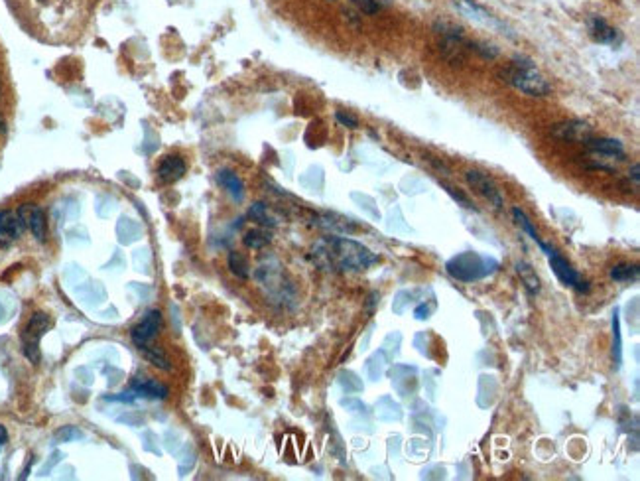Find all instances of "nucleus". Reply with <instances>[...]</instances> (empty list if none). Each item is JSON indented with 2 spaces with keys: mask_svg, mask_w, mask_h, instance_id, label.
<instances>
[{
  "mask_svg": "<svg viewBox=\"0 0 640 481\" xmlns=\"http://www.w3.org/2000/svg\"><path fill=\"white\" fill-rule=\"evenodd\" d=\"M6 440H8V432L4 426H0V446L6 444Z\"/></svg>",
  "mask_w": 640,
  "mask_h": 481,
  "instance_id": "obj_29",
  "label": "nucleus"
},
{
  "mask_svg": "<svg viewBox=\"0 0 640 481\" xmlns=\"http://www.w3.org/2000/svg\"><path fill=\"white\" fill-rule=\"evenodd\" d=\"M18 217L22 219V223L26 225V229H30L32 235L36 237L37 241H46V235H48V223H46V213L42 208H36L32 203L22 205L18 210Z\"/></svg>",
  "mask_w": 640,
  "mask_h": 481,
  "instance_id": "obj_9",
  "label": "nucleus"
},
{
  "mask_svg": "<svg viewBox=\"0 0 640 481\" xmlns=\"http://www.w3.org/2000/svg\"><path fill=\"white\" fill-rule=\"evenodd\" d=\"M130 393H133L136 398H154V400H164L166 396H168V389L164 387V385H160V382L154 381H146V382H138V385H134L133 389H130Z\"/></svg>",
  "mask_w": 640,
  "mask_h": 481,
  "instance_id": "obj_17",
  "label": "nucleus"
},
{
  "mask_svg": "<svg viewBox=\"0 0 640 481\" xmlns=\"http://www.w3.org/2000/svg\"><path fill=\"white\" fill-rule=\"evenodd\" d=\"M630 178H632V182L639 185L640 182V176H639V164H632V168H630Z\"/></svg>",
  "mask_w": 640,
  "mask_h": 481,
  "instance_id": "obj_28",
  "label": "nucleus"
},
{
  "mask_svg": "<svg viewBox=\"0 0 640 481\" xmlns=\"http://www.w3.org/2000/svg\"><path fill=\"white\" fill-rule=\"evenodd\" d=\"M272 241V237L270 233H266L262 229H253V231H249V233L244 235V239H242V243L246 245L249 248H264L268 243Z\"/></svg>",
  "mask_w": 640,
  "mask_h": 481,
  "instance_id": "obj_22",
  "label": "nucleus"
},
{
  "mask_svg": "<svg viewBox=\"0 0 640 481\" xmlns=\"http://www.w3.org/2000/svg\"><path fill=\"white\" fill-rule=\"evenodd\" d=\"M249 217L254 219L256 223H260V225H264V227H274L276 225V219L268 213V208H266L264 203H254L253 208L249 210Z\"/></svg>",
  "mask_w": 640,
  "mask_h": 481,
  "instance_id": "obj_24",
  "label": "nucleus"
},
{
  "mask_svg": "<svg viewBox=\"0 0 640 481\" xmlns=\"http://www.w3.org/2000/svg\"><path fill=\"white\" fill-rule=\"evenodd\" d=\"M548 259H550V267H552V271H554V274H556L559 282L566 284L569 288H573L575 292H581V294H587V292L591 290V288H589V282H587L580 272L575 271L559 253L554 251Z\"/></svg>",
  "mask_w": 640,
  "mask_h": 481,
  "instance_id": "obj_6",
  "label": "nucleus"
},
{
  "mask_svg": "<svg viewBox=\"0 0 640 481\" xmlns=\"http://www.w3.org/2000/svg\"><path fill=\"white\" fill-rule=\"evenodd\" d=\"M312 259L323 271L359 272L371 269L380 260V257L353 239L323 237L312 248Z\"/></svg>",
  "mask_w": 640,
  "mask_h": 481,
  "instance_id": "obj_1",
  "label": "nucleus"
},
{
  "mask_svg": "<svg viewBox=\"0 0 640 481\" xmlns=\"http://www.w3.org/2000/svg\"><path fill=\"white\" fill-rule=\"evenodd\" d=\"M364 14H375L378 10V2L376 0H353Z\"/></svg>",
  "mask_w": 640,
  "mask_h": 481,
  "instance_id": "obj_27",
  "label": "nucleus"
},
{
  "mask_svg": "<svg viewBox=\"0 0 640 481\" xmlns=\"http://www.w3.org/2000/svg\"><path fill=\"white\" fill-rule=\"evenodd\" d=\"M514 269H516V274L520 276V280L526 286V290H528L530 294H538V292H540V278H538L536 271L532 269L530 262L520 260V262H516Z\"/></svg>",
  "mask_w": 640,
  "mask_h": 481,
  "instance_id": "obj_18",
  "label": "nucleus"
},
{
  "mask_svg": "<svg viewBox=\"0 0 640 481\" xmlns=\"http://www.w3.org/2000/svg\"><path fill=\"white\" fill-rule=\"evenodd\" d=\"M37 6H49L51 4V0H34Z\"/></svg>",
  "mask_w": 640,
  "mask_h": 481,
  "instance_id": "obj_30",
  "label": "nucleus"
},
{
  "mask_svg": "<svg viewBox=\"0 0 640 481\" xmlns=\"http://www.w3.org/2000/svg\"><path fill=\"white\" fill-rule=\"evenodd\" d=\"M587 32L597 44H615L618 40V32L601 16H589Z\"/></svg>",
  "mask_w": 640,
  "mask_h": 481,
  "instance_id": "obj_13",
  "label": "nucleus"
},
{
  "mask_svg": "<svg viewBox=\"0 0 640 481\" xmlns=\"http://www.w3.org/2000/svg\"><path fill=\"white\" fill-rule=\"evenodd\" d=\"M554 136H557L559 140H568V142H587L593 136V130L585 123L571 121V123L557 124L554 128Z\"/></svg>",
  "mask_w": 640,
  "mask_h": 481,
  "instance_id": "obj_12",
  "label": "nucleus"
},
{
  "mask_svg": "<svg viewBox=\"0 0 640 481\" xmlns=\"http://www.w3.org/2000/svg\"><path fill=\"white\" fill-rule=\"evenodd\" d=\"M185 174V162L181 156H166L158 166V178L166 184H174L183 178Z\"/></svg>",
  "mask_w": 640,
  "mask_h": 481,
  "instance_id": "obj_14",
  "label": "nucleus"
},
{
  "mask_svg": "<svg viewBox=\"0 0 640 481\" xmlns=\"http://www.w3.org/2000/svg\"><path fill=\"white\" fill-rule=\"evenodd\" d=\"M51 328V318L44 312H34L30 321L24 326V330L20 333V341H22V353L30 359L34 365L40 363V341Z\"/></svg>",
  "mask_w": 640,
  "mask_h": 481,
  "instance_id": "obj_4",
  "label": "nucleus"
},
{
  "mask_svg": "<svg viewBox=\"0 0 640 481\" xmlns=\"http://www.w3.org/2000/svg\"><path fill=\"white\" fill-rule=\"evenodd\" d=\"M217 182L229 192V196L235 201H242V198H244V184H242V180L237 174L230 172V170H219Z\"/></svg>",
  "mask_w": 640,
  "mask_h": 481,
  "instance_id": "obj_16",
  "label": "nucleus"
},
{
  "mask_svg": "<svg viewBox=\"0 0 640 481\" xmlns=\"http://www.w3.org/2000/svg\"><path fill=\"white\" fill-rule=\"evenodd\" d=\"M138 349H140V353L144 355L146 361H150V363H152L154 367H158V369H162V371L171 369L169 361L166 359V355H164V353H162L160 349H156V347H148V346L138 347Z\"/></svg>",
  "mask_w": 640,
  "mask_h": 481,
  "instance_id": "obj_21",
  "label": "nucleus"
},
{
  "mask_svg": "<svg viewBox=\"0 0 640 481\" xmlns=\"http://www.w3.org/2000/svg\"><path fill=\"white\" fill-rule=\"evenodd\" d=\"M639 267L637 264H630V262H618L611 269V278L615 282H630V280H637L639 278Z\"/></svg>",
  "mask_w": 640,
  "mask_h": 481,
  "instance_id": "obj_19",
  "label": "nucleus"
},
{
  "mask_svg": "<svg viewBox=\"0 0 640 481\" xmlns=\"http://www.w3.org/2000/svg\"><path fill=\"white\" fill-rule=\"evenodd\" d=\"M441 185L446 187V192L449 194V196H451V198L455 199V201H460L463 208H467V210H475V205H473L471 199L467 198V196H463V194H460V192H455V189H453L451 185H447V184H441Z\"/></svg>",
  "mask_w": 640,
  "mask_h": 481,
  "instance_id": "obj_26",
  "label": "nucleus"
},
{
  "mask_svg": "<svg viewBox=\"0 0 640 481\" xmlns=\"http://www.w3.org/2000/svg\"><path fill=\"white\" fill-rule=\"evenodd\" d=\"M335 119H337L339 124H343V126H347V128H359V119L357 117H353L351 112L345 111H337L335 112Z\"/></svg>",
  "mask_w": 640,
  "mask_h": 481,
  "instance_id": "obj_25",
  "label": "nucleus"
},
{
  "mask_svg": "<svg viewBox=\"0 0 640 481\" xmlns=\"http://www.w3.org/2000/svg\"><path fill=\"white\" fill-rule=\"evenodd\" d=\"M453 4H455V8H457L465 18H469L475 24L485 26V28L496 30V32H500V34L512 36V34L508 32V26L505 24V22H500L496 16H493V14L489 12L487 8H483L481 4H477L475 0H453Z\"/></svg>",
  "mask_w": 640,
  "mask_h": 481,
  "instance_id": "obj_5",
  "label": "nucleus"
},
{
  "mask_svg": "<svg viewBox=\"0 0 640 481\" xmlns=\"http://www.w3.org/2000/svg\"><path fill=\"white\" fill-rule=\"evenodd\" d=\"M587 149L591 150L593 154H599V156H607V158H616V160H625V146L621 140L615 138H589L587 142Z\"/></svg>",
  "mask_w": 640,
  "mask_h": 481,
  "instance_id": "obj_11",
  "label": "nucleus"
},
{
  "mask_svg": "<svg viewBox=\"0 0 640 481\" xmlns=\"http://www.w3.org/2000/svg\"><path fill=\"white\" fill-rule=\"evenodd\" d=\"M162 330V314L154 310V312H148L144 316V320L140 321V323H136L133 328V332H130V337H133L134 346L136 347H144L148 346L152 339H156V335Z\"/></svg>",
  "mask_w": 640,
  "mask_h": 481,
  "instance_id": "obj_8",
  "label": "nucleus"
},
{
  "mask_svg": "<svg viewBox=\"0 0 640 481\" xmlns=\"http://www.w3.org/2000/svg\"><path fill=\"white\" fill-rule=\"evenodd\" d=\"M465 178H467V182H469L473 189H477L495 210H503L505 199L500 196V189L496 187L495 182L487 174L479 172V170H469V172L465 174Z\"/></svg>",
  "mask_w": 640,
  "mask_h": 481,
  "instance_id": "obj_7",
  "label": "nucleus"
},
{
  "mask_svg": "<svg viewBox=\"0 0 640 481\" xmlns=\"http://www.w3.org/2000/svg\"><path fill=\"white\" fill-rule=\"evenodd\" d=\"M229 269L230 272L235 274V276H239L242 280H246L249 276H251V267H249V260L246 257H242L241 253H229Z\"/></svg>",
  "mask_w": 640,
  "mask_h": 481,
  "instance_id": "obj_20",
  "label": "nucleus"
},
{
  "mask_svg": "<svg viewBox=\"0 0 640 481\" xmlns=\"http://www.w3.org/2000/svg\"><path fill=\"white\" fill-rule=\"evenodd\" d=\"M503 81H507L508 85L519 89L520 93L528 95V97H546L548 93H552V85L546 81L536 65L530 60L516 58L514 62L508 63V67L503 71Z\"/></svg>",
  "mask_w": 640,
  "mask_h": 481,
  "instance_id": "obj_2",
  "label": "nucleus"
},
{
  "mask_svg": "<svg viewBox=\"0 0 640 481\" xmlns=\"http://www.w3.org/2000/svg\"><path fill=\"white\" fill-rule=\"evenodd\" d=\"M512 215H514V219H516V223H519L520 227H522V229L526 231V235L530 237L532 241H534V243H536L538 247L542 248L544 255H546V257H550V255L554 253V248L550 247V245H546V243H544L542 237H540V235H538V231L534 229V225H532L530 217H528V215H526L524 211L520 210V208H512Z\"/></svg>",
  "mask_w": 640,
  "mask_h": 481,
  "instance_id": "obj_15",
  "label": "nucleus"
},
{
  "mask_svg": "<svg viewBox=\"0 0 640 481\" xmlns=\"http://www.w3.org/2000/svg\"><path fill=\"white\" fill-rule=\"evenodd\" d=\"M613 361H615V367H621V361H623V341H621V323H618V310H615L613 314Z\"/></svg>",
  "mask_w": 640,
  "mask_h": 481,
  "instance_id": "obj_23",
  "label": "nucleus"
},
{
  "mask_svg": "<svg viewBox=\"0 0 640 481\" xmlns=\"http://www.w3.org/2000/svg\"><path fill=\"white\" fill-rule=\"evenodd\" d=\"M0 133H6V121L2 119V115H0Z\"/></svg>",
  "mask_w": 640,
  "mask_h": 481,
  "instance_id": "obj_31",
  "label": "nucleus"
},
{
  "mask_svg": "<svg viewBox=\"0 0 640 481\" xmlns=\"http://www.w3.org/2000/svg\"><path fill=\"white\" fill-rule=\"evenodd\" d=\"M498 269V260L481 253H461L447 260L446 271L451 278L460 282H475L491 276Z\"/></svg>",
  "mask_w": 640,
  "mask_h": 481,
  "instance_id": "obj_3",
  "label": "nucleus"
},
{
  "mask_svg": "<svg viewBox=\"0 0 640 481\" xmlns=\"http://www.w3.org/2000/svg\"><path fill=\"white\" fill-rule=\"evenodd\" d=\"M26 225L18 217V213L10 211H0V245L6 247L14 243L16 239H20L24 233Z\"/></svg>",
  "mask_w": 640,
  "mask_h": 481,
  "instance_id": "obj_10",
  "label": "nucleus"
}]
</instances>
